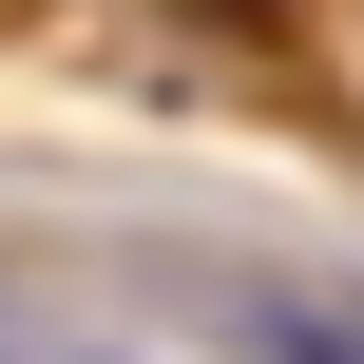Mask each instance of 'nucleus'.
I'll return each mask as SVG.
<instances>
[{"label": "nucleus", "instance_id": "obj_1", "mask_svg": "<svg viewBox=\"0 0 364 364\" xmlns=\"http://www.w3.org/2000/svg\"><path fill=\"white\" fill-rule=\"evenodd\" d=\"M0 364H38V346H19V307H0Z\"/></svg>", "mask_w": 364, "mask_h": 364}]
</instances>
